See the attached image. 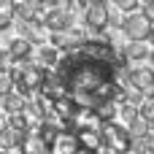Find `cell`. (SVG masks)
<instances>
[{"instance_id": "obj_6", "label": "cell", "mask_w": 154, "mask_h": 154, "mask_svg": "<svg viewBox=\"0 0 154 154\" xmlns=\"http://www.w3.org/2000/svg\"><path fill=\"white\" fill-rule=\"evenodd\" d=\"M127 87L135 89V92H149L154 89V70L152 65H133L127 68Z\"/></svg>"}, {"instance_id": "obj_15", "label": "cell", "mask_w": 154, "mask_h": 154, "mask_svg": "<svg viewBox=\"0 0 154 154\" xmlns=\"http://www.w3.org/2000/svg\"><path fill=\"white\" fill-rule=\"evenodd\" d=\"M138 116H141L143 122H149V125H152V122H154V100H152V103H141Z\"/></svg>"}, {"instance_id": "obj_14", "label": "cell", "mask_w": 154, "mask_h": 154, "mask_svg": "<svg viewBox=\"0 0 154 154\" xmlns=\"http://www.w3.org/2000/svg\"><path fill=\"white\" fill-rule=\"evenodd\" d=\"M122 22H125V16H122L114 5H108V30H119Z\"/></svg>"}, {"instance_id": "obj_1", "label": "cell", "mask_w": 154, "mask_h": 154, "mask_svg": "<svg viewBox=\"0 0 154 154\" xmlns=\"http://www.w3.org/2000/svg\"><path fill=\"white\" fill-rule=\"evenodd\" d=\"M127 68L130 65L97 62V60L81 57L76 49H68L60 57L54 76L60 79L65 97L79 111L97 114L103 106L122 100L127 89Z\"/></svg>"}, {"instance_id": "obj_20", "label": "cell", "mask_w": 154, "mask_h": 154, "mask_svg": "<svg viewBox=\"0 0 154 154\" xmlns=\"http://www.w3.org/2000/svg\"><path fill=\"white\" fill-rule=\"evenodd\" d=\"M149 133H152V135H154V122H152V125H149Z\"/></svg>"}, {"instance_id": "obj_18", "label": "cell", "mask_w": 154, "mask_h": 154, "mask_svg": "<svg viewBox=\"0 0 154 154\" xmlns=\"http://www.w3.org/2000/svg\"><path fill=\"white\" fill-rule=\"evenodd\" d=\"M146 43L154 49V24H152V30H149V35H146Z\"/></svg>"}, {"instance_id": "obj_2", "label": "cell", "mask_w": 154, "mask_h": 154, "mask_svg": "<svg viewBox=\"0 0 154 154\" xmlns=\"http://www.w3.org/2000/svg\"><path fill=\"white\" fill-rule=\"evenodd\" d=\"M100 141H103V146H106L111 154H130V143H133L127 127L119 125V122H108V125H103V130H100Z\"/></svg>"}, {"instance_id": "obj_12", "label": "cell", "mask_w": 154, "mask_h": 154, "mask_svg": "<svg viewBox=\"0 0 154 154\" xmlns=\"http://www.w3.org/2000/svg\"><path fill=\"white\" fill-rule=\"evenodd\" d=\"M127 133H130V138H133V141H141V138H146V135H149V122H143V119L138 116L135 122H130V125H127Z\"/></svg>"}, {"instance_id": "obj_9", "label": "cell", "mask_w": 154, "mask_h": 154, "mask_svg": "<svg viewBox=\"0 0 154 154\" xmlns=\"http://www.w3.org/2000/svg\"><path fill=\"white\" fill-rule=\"evenodd\" d=\"M149 54H152V46L149 43H127L125 46V51H122V57H125V62H143V60H149Z\"/></svg>"}, {"instance_id": "obj_10", "label": "cell", "mask_w": 154, "mask_h": 154, "mask_svg": "<svg viewBox=\"0 0 154 154\" xmlns=\"http://www.w3.org/2000/svg\"><path fill=\"white\" fill-rule=\"evenodd\" d=\"M16 152L19 154H49V149H46V143L32 133V135H24V138H22V143H19Z\"/></svg>"}, {"instance_id": "obj_13", "label": "cell", "mask_w": 154, "mask_h": 154, "mask_svg": "<svg viewBox=\"0 0 154 154\" xmlns=\"http://www.w3.org/2000/svg\"><path fill=\"white\" fill-rule=\"evenodd\" d=\"M114 8H116L119 14L130 16V14H138V11H141V3H138V0H116Z\"/></svg>"}, {"instance_id": "obj_19", "label": "cell", "mask_w": 154, "mask_h": 154, "mask_svg": "<svg viewBox=\"0 0 154 154\" xmlns=\"http://www.w3.org/2000/svg\"><path fill=\"white\" fill-rule=\"evenodd\" d=\"M149 60H152V70H154V49H152V54H149Z\"/></svg>"}, {"instance_id": "obj_3", "label": "cell", "mask_w": 154, "mask_h": 154, "mask_svg": "<svg viewBox=\"0 0 154 154\" xmlns=\"http://www.w3.org/2000/svg\"><path fill=\"white\" fill-rule=\"evenodd\" d=\"M84 27L92 35H100L108 30V3L103 0H89L87 11H84Z\"/></svg>"}, {"instance_id": "obj_7", "label": "cell", "mask_w": 154, "mask_h": 154, "mask_svg": "<svg viewBox=\"0 0 154 154\" xmlns=\"http://www.w3.org/2000/svg\"><path fill=\"white\" fill-rule=\"evenodd\" d=\"M46 149H49V154H81L73 133H68V130H57L54 138L46 143Z\"/></svg>"}, {"instance_id": "obj_4", "label": "cell", "mask_w": 154, "mask_h": 154, "mask_svg": "<svg viewBox=\"0 0 154 154\" xmlns=\"http://www.w3.org/2000/svg\"><path fill=\"white\" fill-rule=\"evenodd\" d=\"M73 16L70 14H65V8L62 5H57V8H51V11H46L43 16H41V27L49 32V35H54V32H68L70 27H73Z\"/></svg>"}, {"instance_id": "obj_11", "label": "cell", "mask_w": 154, "mask_h": 154, "mask_svg": "<svg viewBox=\"0 0 154 154\" xmlns=\"http://www.w3.org/2000/svg\"><path fill=\"white\" fill-rule=\"evenodd\" d=\"M138 119V108L135 106H130V103H125V100H119V108H116V122L119 125H130V122H135Z\"/></svg>"}, {"instance_id": "obj_5", "label": "cell", "mask_w": 154, "mask_h": 154, "mask_svg": "<svg viewBox=\"0 0 154 154\" xmlns=\"http://www.w3.org/2000/svg\"><path fill=\"white\" fill-rule=\"evenodd\" d=\"M149 30H152V24L146 22V16L138 11V14H130V16H125V22H122V32H125V38L130 41V43H146V35H149Z\"/></svg>"}, {"instance_id": "obj_17", "label": "cell", "mask_w": 154, "mask_h": 154, "mask_svg": "<svg viewBox=\"0 0 154 154\" xmlns=\"http://www.w3.org/2000/svg\"><path fill=\"white\" fill-rule=\"evenodd\" d=\"M141 14L146 16L149 24H154V0H152V3H141Z\"/></svg>"}, {"instance_id": "obj_8", "label": "cell", "mask_w": 154, "mask_h": 154, "mask_svg": "<svg viewBox=\"0 0 154 154\" xmlns=\"http://www.w3.org/2000/svg\"><path fill=\"white\" fill-rule=\"evenodd\" d=\"M5 51H8V57L14 60V65H16V62H27V60H32L35 46H32L30 41H24V38H11V41L5 43Z\"/></svg>"}, {"instance_id": "obj_16", "label": "cell", "mask_w": 154, "mask_h": 154, "mask_svg": "<svg viewBox=\"0 0 154 154\" xmlns=\"http://www.w3.org/2000/svg\"><path fill=\"white\" fill-rule=\"evenodd\" d=\"M8 92H14V84H11V76H8V73H0V97H5Z\"/></svg>"}]
</instances>
